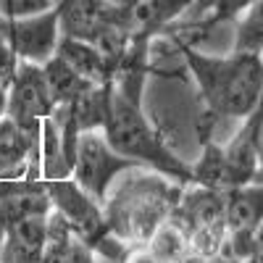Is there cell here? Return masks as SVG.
<instances>
[{
  "instance_id": "18",
  "label": "cell",
  "mask_w": 263,
  "mask_h": 263,
  "mask_svg": "<svg viewBox=\"0 0 263 263\" xmlns=\"http://www.w3.org/2000/svg\"><path fill=\"white\" fill-rule=\"evenodd\" d=\"M58 3L61 0H0V16H6V18L34 16V13L58 8Z\"/></svg>"
},
{
  "instance_id": "5",
  "label": "cell",
  "mask_w": 263,
  "mask_h": 263,
  "mask_svg": "<svg viewBox=\"0 0 263 263\" xmlns=\"http://www.w3.org/2000/svg\"><path fill=\"white\" fill-rule=\"evenodd\" d=\"M224 218H227V258L242 260L255 255V239L263 227V184H245L224 192Z\"/></svg>"
},
{
  "instance_id": "15",
  "label": "cell",
  "mask_w": 263,
  "mask_h": 263,
  "mask_svg": "<svg viewBox=\"0 0 263 263\" xmlns=\"http://www.w3.org/2000/svg\"><path fill=\"white\" fill-rule=\"evenodd\" d=\"M224 156H227V163L232 168V177H234L237 187L255 184L258 163H255V150H253V142H250V135H248L245 124L239 126L232 135V140L224 145Z\"/></svg>"
},
{
  "instance_id": "25",
  "label": "cell",
  "mask_w": 263,
  "mask_h": 263,
  "mask_svg": "<svg viewBox=\"0 0 263 263\" xmlns=\"http://www.w3.org/2000/svg\"><path fill=\"white\" fill-rule=\"evenodd\" d=\"M258 55H260V61H263V48H260V53H258Z\"/></svg>"
},
{
  "instance_id": "2",
  "label": "cell",
  "mask_w": 263,
  "mask_h": 263,
  "mask_svg": "<svg viewBox=\"0 0 263 263\" xmlns=\"http://www.w3.org/2000/svg\"><path fill=\"white\" fill-rule=\"evenodd\" d=\"M184 184L142 166H132L114 179L103 200L108 232L126 245H147L171 211L177 208Z\"/></svg>"
},
{
  "instance_id": "16",
  "label": "cell",
  "mask_w": 263,
  "mask_h": 263,
  "mask_svg": "<svg viewBox=\"0 0 263 263\" xmlns=\"http://www.w3.org/2000/svg\"><path fill=\"white\" fill-rule=\"evenodd\" d=\"M263 48V0L250 3L234 18V42L232 50L237 53H260Z\"/></svg>"
},
{
  "instance_id": "6",
  "label": "cell",
  "mask_w": 263,
  "mask_h": 263,
  "mask_svg": "<svg viewBox=\"0 0 263 263\" xmlns=\"http://www.w3.org/2000/svg\"><path fill=\"white\" fill-rule=\"evenodd\" d=\"M6 116H11L18 126H24L34 135H40L42 119H48L55 111L53 95L48 90V79L42 71V63L18 61L16 74L8 84Z\"/></svg>"
},
{
  "instance_id": "12",
  "label": "cell",
  "mask_w": 263,
  "mask_h": 263,
  "mask_svg": "<svg viewBox=\"0 0 263 263\" xmlns=\"http://www.w3.org/2000/svg\"><path fill=\"white\" fill-rule=\"evenodd\" d=\"M192 166V184H200L208 190H218V192H227L234 190V177H232V168L227 163L224 156V145H218L213 137L203 140V153Z\"/></svg>"
},
{
  "instance_id": "19",
  "label": "cell",
  "mask_w": 263,
  "mask_h": 263,
  "mask_svg": "<svg viewBox=\"0 0 263 263\" xmlns=\"http://www.w3.org/2000/svg\"><path fill=\"white\" fill-rule=\"evenodd\" d=\"M61 263H98V258H95V250L71 232L61 248Z\"/></svg>"
},
{
  "instance_id": "24",
  "label": "cell",
  "mask_w": 263,
  "mask_h": 263,
  "mask_svg": "<svg viewBox=\"0 0 263 263\" xmlns=\"http://www.w3.org/2000/svg\"><path fill=\"white\" fill-rule=\"evenodd\" d=\"M237 263H260L255 255H250V258H242V260H237Z\"/></svg>"
},
{
  "instance_id": "1",
  "label": "cell",
  "mask_w": 263,
  "mask_h": 263,
  "mask_svg": "<svg viewBox=\"0 0 263 263\" xmlns=\"http://www.w3.org/2000/svg\"><path fill=\"white\" fill-rule=\"evenodd\" d=\"M177 45L184 69L190 71L197 95L205 105L200 124L216 126L227 119L242 121L258 105L263 95V61L258 53L232 50L229 55H211L184 42Z\"/></svg>"
},
{
  "instance_id": "10",
  "label": "cell",
  "mask_w": 263,
  "mask_h": 263,
  "mask_svg": "<svg viewBox=\"0 0 263 263\" xmlns=\"http://www.w3.org/2000/svg\"><path fill=\"white\" fill-rule=\"evenodd\" d=\"M37 166L42 182H55L71 177V153L63 142V132L55 116L50 114L42 119L40 126V147H37Z\"/></svg>"
},
{
  "instance_id": "7",
  "label": "cell",
  "mask_w": 263,
  "mask_h": 263,
  "mask_svg": "<svg viewBox=\"0 0 263 263\" xmlns=\"http://www.w3.org/2000/svg\"><path fill=\"white\" fill-rule=\"evenodd\" d=\"M0 37L13 48L18 61L45 63L48 58L55 55L58 40H61L58 8L34 13V16H21V18L0 16Z\"/></svg>"
},
{
  "instance_id": "4",
  "label": "cell",
  "mask_w": 263,
  "mask_h": 263,
  "mask_svg": "<svg viewBox=\"0 0 263 263\" xmlns=\"http://www.w3.org/2000/svg\"><path fill=\"white\" fill-rule=\"evenodd\" d=\"M132 166H137V163L124 158L121 153H116L111 142L105 140L103 129L82 132L74 142L71 179L100 205L108 195V187L114 184V179Z\"/></svg>"
},
{
  "instance_id": "11",
  "label": "cell",
  "mask_w": 263,
  "mask_h": 263,
  "mask_svg": "<svg viewBox=\"0 0 263 263\" xmlns=\"http://www.w3.org/2000/svg\"><path fill=\"white\" fill-rule=\"evenodd\" d=\"M55 55H61L69 66L90 82H98V84H105L114 79V61L108 58L100 48H95L92 42H84V40H74V37H63L58 40V48H55Z\"/></svg>"
},
{
  "instance_id": "21",
  "label": "cell",
  "mask_w": 263,
  "mask_h": 263,
  "mask_svg": "<svg viewBox=\"0 0 263 263\" xmlns=\"http://www.w3.org/2000/svg\"><path fill=\"white\" fill-rule=\"evenodd\" d=\"M124 263H158V260L147 250V245H132L126 258H124Z\"/></svg>"
},
{
  "instance_id": "13",
  "label": "cell",
  "mask_w": 263,
  "mask_h": 263,
  "mask_svg": "<svg viewBox=\"0 0 263 263\" xmlns=\"http://www.w3.org/2000/svg\"><path fill=\"white\" fill-rule=\"evenodd\" d=\"M147 250L156 255L158 263H184L192 258L190 229L171 213L147 239Z\"/></svg>"
},
{
  "instance_id": "22",
  "label": "cell",
  "mask_w": 263,
  "mask_h": 263,
  "mask_svg": "<svg viewBox=\"0 0 263 263\" xmlns=\"http://www.w3.org/2000/svg\"><path fill=\"white\" fill-rule=\"evenodd\" d=\"M184 263H237L234 258H227V255H216V258H190V260H184Z\"/></svg>"
},
{
  "instance_id": "17",
  "label": "cell",
  "mask_w": 263,
  "mask_h": 263,
  "mask_svg": "<svg viewBox=\"0 0 263 263\" xmlns=\"http://www.w3.org/2000/svg\"><path fill=\"white\" fill-rule=\"evenodd\" d=\"M248 135H250V142H253V150H255V163H258V171H255V184H263V95L258 100V105L242 119Z\"/></svg>"
},
{
  "instance_id": "9",
  "label": "cell",
  "mask_w": 263,
  "mask_h": 263,
  "mask_svg": "<svg viewBox=\"0 0 263 263\" xmlns=\"http://www.w3.org/2000/svg\"><path fill=\"white\" fill-rule=\"evenodd\" d=\"M40 135L18 126L11 116L0 119V182L40 179Z\"/></svg>"
},
{
  "instance_id": "23",
  "label": "cell",
  "mask_w": 263,
  "mask_h": 263,
  "mask_svg": "<svg viewBox=\"0 0 263 263\" xmlns=\"http://www.w3.org/2000/svg\"><path fill=\"white\" fill-rule=\"evenodd\" d=\"M8 87H0V119H3L6 116V100H8Z\"/></svg>"
},
{
  "instance_id": "3",
  "label": "cell",
  "mask_w": 263,
  "mask_h": 263,
  "mask_svg": "<svg viewBox=\"0 0 263 263\" xmlns=\"http://www.w3.org/2000/svg\"><path fill=\"white\" fill-rule=\"evenodd\" d=\"M103 135L116 153L135 161L137 166L163 174V177L179 182V184H192V166L168 147L161 129L153 126V121L147 119L145 108H142V98L126 95L114 87L111 111H108Z\"/></svg>"
},
{
  "instance_id": "20",
  "label": "cell",
  "mask_w": 263,
  "mask_h": 263,
  "mask_svg": "<svg viewBox=\"0 0 263 263\" xmlns=\"http://www.w3.org/2000/svg\"><path fill=\"white\" fill-rule=\"evenodd\" d=\"M16 66H18V55L13 53V48L0 37V87H8L13 74H16Z\"/></svg>"
},
{
  "instance_id": "14",
  "label": "cell",
  "mask_w": 263,
  "mask_h": 263,
  "mask_svg": "<svg viewBox=\"0 0 263 263\" xmlns=\"http://www.w3.org/2000/svg\"><path fill=\"white\" fill-rule=\"evenodd\" d=\"M42 71H45V79H48V90L53 95V103L55 105H66L71 103L77 95H82L87 87H92L98 82H90L84 79L74 66H69L61 55H53L42 63Z\"/></svg>"
},
{
  "instance_id": "8",
  "label": "cell",
  "mask_w": 263,
  "mask_h": 263,
  "mask_svg": "<svg viewBox=\"0 0 263 263\" xmlns=\"http://www.w3.org/2000/svg\"><path fill=\"white\" fill-rule=\"evenodd\" d=\"M45 190H48L53 211L61 213L66 218V224L71 227V232L77 237H82L90 248L98 242L100 237L108 234L103 205L98 200H92V197L87 195L71 177L45 182Z\"/></svg>"
}]
</instances>
